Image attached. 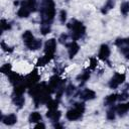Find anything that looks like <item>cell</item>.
<instances>
[{
	"instance_id": "cell-1",
	"label": "cell",
	"mask_w": 129,
	"mask_h": 129,
	"mask_svg": "<svg viewBox=\"0 0 129 129\" xmlns=\"http://www.w3.org/2000/svg\"><path fill=\"white\" fill-rule=\"evenodd\" d=\"M55 16V5L53 0H42L40 5L41 25H50Z\"/></svg>"
},
{
	"instance_id": "cell-2",
	"label": "cell",
	"mask_w": 129,
	"mask_h": 129,
	"mask_svg": "<svg viewBox=\"0 0 129 129\" xmlns=\"http://www.w3.org/2000/svg\"><path fill=\"white\" fill-rule=\"evenodd\" d=\"M68 28L71 30V37L73 40H78L80 38H82L86 32V27L85 25L77 20V19H72L69 21V23L67 24Z\"/></svg>"
},
{
	"instance_id": "cell-3",
	"label": "cell",
	"mask_w": 129,
	"mask_h": 129,
	"mask_svg": "<svg viewBox=\"0 0 129 129\" xmlns=\"http://www.w3.org/2000/svg\"><path fill=\"white\" fill-rule=\"evenodd\" d=\"M85 112V104L84 103H75L74 106L68 110L66 117L70 121H76L82 118L83 114Z\"/></svg>"
},
{
	"instance_id": "cell-4",
	"label": "cell",
	"mask_w": 129,
	"mask_h": 129,
	"mask_svg": "<svg viewBox=\"0 0 129 129\" xmlns=\"http://www.w3.org/2000/svg\"><path fill=\"white\" fill-rule=\"evenodd\" d=\"M125 78H126L125 74L116 73V74L111 78V80L109 81V84H108L109 88H110V89H116V88H118L122 83H124Z\"/></svg>"
},
{
	"instance_id": "cell-5",
	"label": "cell",
	"mask_w": 129,
	"mask_h": 129,
	"mask_svg": "<svg viewBox=\"0 0 129 129\" xmlns=\"http://www.w3.org/2000/svg\"><path fill=\"white\" fill-rule=\"evenodd\" d=\"M55 48H56V40L54 38H50V39L46 40V42L44 44V54L53 58Z\"/></svg>"
},
{
	"instance_id": "cell-6",
	"label": "cell",
	"mask_w": 129,
	"mask_h": 129,
	"mask_svg": "<svg viewBox=\"0 0 129 129\" xmlns=\"http://www.w3.org/2000/svg\"><path fill=\"white\" fill-rule=\"evenodd\" d=\"M38 80H39V76H38L37 72L36 71H33L28 76H26L24 78V83H25V85L27 87H31V86L35 85L38 82Z\"/></svg>"
},
{
	"instance_id": "cell-7",
	"label": "cell",
	"mask_w": 129,
	"mask_h": 129,
	"mask_svg": "<svg viewBox=\"0 0 129 129\" xmlns=\"http://www.w3.org/2000/svg\"><path fill=\"white\" fill-rule=\"evenodd\" d=\"M66 46L68 48V53H69V56L70 58H73L80 50V45L74 40V41H71L70 43H66Z\"/></svg>"
},
{
	"instance_id": "cell-8",
	"label": "cell",
	"mask_w": 129,
	"mask_h": 129,
	"mask_svg": "<svg viewBox=\"0 0 129 129\" xmlns=\"http://www.w3.org/2000/svg\"><path fill=\"white\" fill-rule=\"evenodd\" d=\"M110 55V47L108 46V44H102L100 46V50L98 53V57L104 61H106L108 59Z\"/></svg>"
},
{
	"instance_id": "cell-9",
	"label": "cell",
	"mask_w": 129,
	"mask_h": 129,
	"mask_svg": "<svg viewBox=\"0 0 129 129\" xmlns=\"http://www.w3.org/2000/svg\"><path fill=\"white\" fill-rule=\"evenodd\" d=\"M80 98L84 101H90L96 98V93L90 89H85L80 93Z\"/></svg>"
},
{
	"instance_id": "cell-10",
	"label": "cell",
	"mask_w": 129,
	"mask_h": 129,
	"mask_svg": "<svg viewBox=\"0 0 129 129\" xmlns=\"http://www.w3.org/2000/svg\"><path fill=\"white\" fill-rule=\"evenodd\" d=\"M60 116H61V113L57 109H48V111L46 113V117L53 122H58Z\"/></svg>"
},
{
	"instance_id": "cell-11",
	"label": "cell",
	"mask_w": 129,
	"mask_h": 129,
	"mask_svg": "<svg viewBox=\"0 0 129 129\" xmlns=\"http://www.w3.org/2000/svg\"><path fill=\"white\" fill-rule=\"evenodd\" d=\"M1 121L8 126H12L17 122V116L15 114H9L4 117H1Z\"/></svg>"
},
{
	"instance_id": "cell-12",
	"label": "cell",
	"mask_w": 129,
	"mask_h": 129,
	"mask_svg": "<svg viewBox=\"0 0 129 129\" xmlns=\"http://www.w3.org/2000/svg\"><path fill=\"white\" fill-rule=\"evenodd\" d=\"M8 78H9L10 83L13 84L14 86H16V85H18V84L24 82V79H23L20 75H18L17 73H13V72H11V73L8 75Z\"/></svg>"
},
{
	"instance_id": "cell-13",
	"label": "cell",
	"mask_w": 129,
	"mask_h": 129,
	"mask_svg": "<svg viewBox=\"0 0 129 129\" xmlns=\"http://www.w3.org/2000/svg\"><path fill=\"white\" fill-rule=\"evenodd\" d=\"M20 5L24 6L25 8H27L30 12H34L37 8V3L36 0H24L20 3Z\"/></svg>"
},
{
	"instance_id": "cell-14",
	"label": "cell",
	"mask_w": 129,
	"mask_h": 129,
	"mask_svg": "<svg viewBox=\"0 0 129 129\" xmlns=\"http://www.w3.org/2000/svg\"><path fill=\"white\" fill-rule=\"evenodd\" d=\"M116 108V113L120 116L123 117L124 115H126V113L129 111V103H124V104H120L118 105Z\"/></svg>"
},
{
	"instance_id": "cell-15",
	"label": "cell",
	"mask_w": 129,
	"mask_h": 129,
	"mask_svg": "<svg viewBox=\"0 0 129 129\" xmlns=\"http://www.w3.org/2000/svg\"><path fill=\"white\" fill-rule=\"evenodd\" d=\"M22 39H23V42H24V44L27 46L28 44H30L35 38H34V36H33V34H32V32L30 31V30H26V31H24L23 32V34H22Z\"/></svg>"
},
{
	"instance_id": "cell-16",
	"label": "cell",
	"mask_w": 129,
	"mask_h": 129,
	"mask_svg": "<svg viewBox=\"0 0 129 129\" xmlns=\"http://www.w3.org/2000/svg\"><path fill=\"white\" fill-rule=\"evenodd\" d=\"M12 102L17 108H22L25 100L23 95H17V96H12Z\"/></svg>"
},
{
	"instance_id": "cell-17",
	"label": "cell",
	"mask_w": 129,
	"mask_h": 129,
	"mask_svg": "<svg viewBox=\"0 0 129 129\" xmlns=\"http://www.w3.org/2000/svg\"><path fill=\"white\" fill-rule=\"evenodd\" d=\"M118 100V95L117 94H111L109 96H107L104 100V104L106 106H112L116 101Z\"/></svg>"
},
{
	"instance_id": "cell-18",
	"label": "cell",
	"mask_w": 129,
	"mask_h": 129,
	"mask_svg": "<svg viewBox=\"0 0 129 129\" xmlns=\"http://www.w3.org/2000/svg\"><path fill=\"white\" fill-rule=\"evenodd\" d=\"M30 13L31 12L27 8H25L24 6L20 5V7H19V9L17 11V16L20 17V18H26V17H28L30 15Z\"/></svg>"
},
{
	"instance_id": "cell-19",
	"label": "cell",
	"mask_w": 129,
	"mask_h": 129,
	"mask_svg": "<svg viewBox=\"0 0 129 129\" xmlns=\"http://www.w3.org/2000/svg\"><path fill=\"white\" fill-rule=\"evenodd\" d=\"M51 59H52V57H50V56L44 54L43 56H41V57H39V58L37 59L36 66H37V67H43V66H45L47 62H49Z\"/></svg>"
},
{
	"instance_id": "cell-20",
	"label": "cell",
	"mask_w": 129,
	"mask_h": 129,
	"mask_svg": "<svg viewBox=\"0 0 129 129\" xmlns=\"http://www.w3.org/2000/svg\"><path fill=\"white\" fill-rule=\"evenodd\" d=\"M41 119H42V117L38 112H32L29 115V118H28L30 123H38V122L41 121Z\"/></svg>"
},
{
	"instance_id": "cell-21",
	"label": "cell",
	"mask_w": 129,
	"mask_h": 129,
	"mask_svg": "<svg viewBox=\"0 0 129 129\" xmlns=\"http://www.w3.org/2000/svg\"><path fill=\"white\" fill-rule=\"evenodd\" d=\"M28 49H30V50H37V49H39L40 47H41V40H39V39H34L30 44H28L27 46H26Z\"/></svg>"
},
{
	"instance_id": "cell-22",
	"label": "cell",
	"mask_w": 129,
	"mask_h": 129,
	"mask_svg": "<svg viewBox=\"0 0 129 129\" xmlns=\"http://www.w3.org/2000/svg\"><path fill=\"white\" fill-rule=\"evenodd\" d=\"M114 5H115V2H114V0H107V2H106V4L104 5V7L102 8V13L103 14H106V13H108V11L109 10H111L113 7H114Z\"/></svg>"
},
{
	"instance_id": "cell-23",
	"label": "cell",
	"mask_w": 129,
	"mask_h": 129,
	"mask_svg": "<svg viewBox=\"0 0 129 129\" xmlns=\"http://www.w3.org/2000/svg\"><path fill=\"white\" fill-rule=\"evenodd\" d=\"M89 79H90V73H89V72H83L82 74H80V75L77 77V80H78L79 82H82V83L87 82Z\"/></svg>"
},
{
	"instance_id": "cell-24",
	"label": "cell",
	"mask_w": 129,
	"mask_h": 129,
	"mask_svg": "<svg viewBox=\"0 0 129 129\" xmlns=\"http://www.w3.org/2000/svg\"><path fill=\"white\" fill-rule=\"evenodd\" d=\"M115 116H116V108H115V107H111V108L107 111L106 117H107L108 120H114V119H115Z\"/></svg>"
},
{
	"instance_id": "cell-25",
	"label": "cell",
	"mask_w": 129,
	"mask_h": 129,
	"mask_svg": "<svg viewBox=\"0 0 129 129\" xmlns=\"http://www.w3.org/2000/svg\"><path fill=\"white\" fill-rule=\"evenodd\" d=\"M57 104H58V100H52V99H49L47 102H46V106L48 109H57Z\"/></svg>"
},
{
	"instance_id": "cell-26",
	"label": "cell",
	"mask_w": 129,
	"mask_h": 129,
	"mask_svg": "<svg viewBox=\"0 0 129 129\" xmlns=\"http://www.w3.org/2000/svg\"><path fill=\"white\" fill-rule=\"evenodd\" d=\"M120 11L123 15H127L129 13V2H123L120 6Z\"/></svg>"
},
{
	"instance_id": "cell-27",
	"label": "cell",
	"mask_w": 129,
	"mask_h": 129,
	"mask_svg": "<svg viewBox=\"0 0 129 129\" xmlns=\"http://www.w3.org/2000/svg\"><path fill=\"white\" fill-rule=\"evenodd\" d=\"M1 72L3 74H6V75H9L11 73V64L10 63H5L1 67Z\"/></svg>"
},
{
	"instance_id": "cell-28",
	"label": "cell",
	"mask_w": 129,
	"mask_h": 129,
	"mask_svg": "<svg viewBox=\"0 0 129 129\" xmlns=\"http://www.w3.org/2000/svg\"><path fill=\"white\" fill-rule=\"evenodd\" d=\"M40 32H41V34H43V35L49 33V32H50V25H47V24L41 25V26H40Z\"/></svg>"
},
{
	"instance_id": "cell-29",
	"label": "cell",
	"mask_w": 129,
	"mask_h": 129,
	"mask_svg": "<svg viewBox=\"0 0 129 129\" xmlns=\"http://www.w3.org/2000/svg\"><path fill=\"white\" fill-rule=\"evenodd\" d=\"M120 51L123 53V55L125 56V58L129 59V46H128V45L121 46V47H120Z\"/></svg>"
},
{
	"instance_id": "cell-30",
	"label": "cell",
	"mask_w": 129,
	"mask_h": 129,
	"mask_svg": "<svg viewBox=\"0 0 129 129\" xmlns=\"http://www.w3.org/2000/svg\"><path fill=\"white\" fill-rule=\"evenodd\" d=\"M10 28H11V25H10L5 19H2V20H1V29H2V31L8 30V29H10Z\"/></svg>"
},
{
	"instance_id": "cell-31",
	"label": "cell",
	"mask_w": 129,
	"mask_h": 129,
	"mask_svg": "<svg viewBox=\"0 0 129 129\" xmlns=\"http://www.w3.org/2000/svg\"><path fill=\"white\" fill-rule=\"evenodd\" d=\"M76 91V87L74 86V85H69L68 87H67V89L64 90V92H66V94L68 95V96H71V95H73V93Z\"/></svg>"
},
{
	"instance_id": "cell-32",
	"label": "cell",
	"mask_w": 129,
	"mask_h": 129,
	"mask_svg": "<svg viewBox=\"0 0 129 129\" xmlns=\"http://www.w3.org/2000/svg\"><path fill=\"white\" fill-rule=\"evenodd\" d=\"M67 20V11L66 10H60L59 11V21L61 23H64Z\"/></svg>"
},
{
	"instance_id": "cell-33",
	"label": "cell",
	"mask_w": 129,
	"mask_h": 129,
	"mask_svg": "<svg viewBox=\"0 0 129 129\" xmlns=\"http://www.w3.org/2000/svg\"><path fill=\"white\" fill-rule=\"evenodd\" d=\"M128 98H129V94L126 91H123L120 95H118V100H120V101H125Z\"/></svg>"
},
{
	"instance_id": "cell-34",
	"label": "cell",
	"mask_w": 129,
	"mask_h": 129,
	"mask_svg": "<svg viewBox=\"0 0 129 129\" xmlns=\"http://www.w3.org/2000/svg\"><path fill=\"white\" fill-rule=\"evenodd\" d=\"M1 46H2V49H3L4 51H7V52H12V51H13V48L10 47V46H8V45H6L4 41L1 42Z\"/></svg>"
},
{
	"instance_id": "cell-35",
	"label": "cell",
	"mask_w": 129,
	"mask_h": 129,
	"mask_svg": "<svg viewBox=\"0 0 129 129\" xmlns=\"http://www.w3.org/2000/svg\"><path fill=\"white\" fill-rule=\"evenodd\" d=\"M68 37H69V35H68V34H66V33H62V34L59 36L58 40H59V42H60V43H62V44H66V43H67V39H68Z\"/></svg>"
},
{
	"instance_id": "cell-36",
	"label": "cell",
	"mask_w": 129,
	"mask_h": 129,
	"mask_svg": "<svg viewBox=\"0 0 129 129\" xmlns=\"http://www.w3.org/2000/svg\"><path fill=\"white\" fill-rule=\"evenodd\" d=\"M96 64H97V59L96 58H91V60H90V68L91 69H95Z\"/></svg>"
},
{
	"instance_id": "cell-37",
	"label": "cell",
	"mask_w": 129,
	"mask_h": 129,
	"mask_svg": "<svg viewBox=\"0 0 129 129\" xmlns=\"http://www.w3.org/2000/svg\"><path fill=\"white\" fill-rule=\"evenodd\" d=\"M34 127H35V128H45V125H44V124H42L41 122H38Z\"/></svg>"
},
{
	"instance_id": "cell-38",
	"label": "cell",
	"mask_w": 129,
	"mask_h": 129,
	"mask_svg": "<svg viewBox=\"0 0 129 129\" xmlns=\"http://www.w3.org/2000/svg\"><path fill=\"white\" fill-rule=\"evenodd\" d=\"M53 127H54V128H62V125H60V124H58V122H56V123L53 125Z\"/></svg>"
}]
</instances>
